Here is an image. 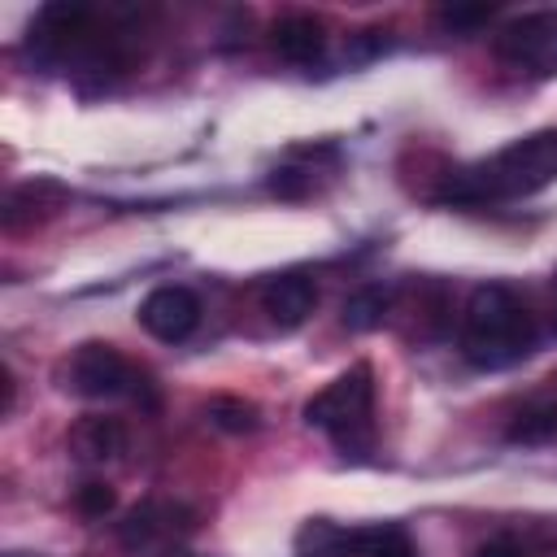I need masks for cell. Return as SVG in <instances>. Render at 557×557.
Here are the masks:
<instances>
[{"label":"cell","mask_w":557,"mask_h":557,"mask_svg":"<svg viewBox=\"0 0 557 557\" xmlns=\"http://www.w3.org/2000/svg\"><path fill=\"white\" fill-rule=\"evenodd\" d=\"M205 418H209V426H218V431H226V435H248V431H257V422H261L257 405H252V400H239V396H213V400L205 405Z\"/></svg>","instance_id":"cell-15"},{"label":"cell","mask_w":557,"mask_h":557,"mask_svg":"<svg viewBox=\"0 0 557 557\" xmlns=\"http://www.w3.org/2000/svg\"><path fill=\"white\" fill-rule=\"evenodd\" d=\"M540 344V322L505 283H483L461 309L457 348L474 370H509Z\"/></svg>","instance_id":"cell-2"},{"label":"cell","mask_w":557,"mask_h":557,"mask_svg":"<svg viewBox=\"0 0 557 557\" xmlns=\"http://www.w3.org/2000/svg\"><path fill=\"white\" fill-rule=\"evenodd\" d=\"M505 440L509 444H548V440H557V387L553 383L509 413Z\"/></svg>","instance_id":"cell-11"},{"label":"cell","mask_w":557,"mask_h":557,"mask_svg":"<svg viewBox=\"0 0 557 557\" xmlns=\"http://www.w3.org/2000/svg\"><path fill=\"white\" fill-rule=\"evenodd\" d=\"M65 387L74 396H87V400H135L144 409L157 405V387L152 379L126 361L113 344H100V339H87L70 352L65 361Z\"/></svg>","instance_id":"cell-4"},{"label":"cell","mask_w":557,"mask_h":557,"mask_svg":"<svg viewBox=\"0 0 557 557\" xmlns=\"http://www.w3.org/2000/svg\"><path fill=\"white\" fill-rule=\"evenodd\" d=\"M157 557H196V553H183V548H165V553H157Z\"/></svg>","instance_id":"cell-19"},{"label":"cell","mask_w":557,"mask_h":557,"mask_svg":"<svg viewBox=\"0 0 557 557\" xmlns=\"http://www.w3.org/2000/svg\"><path fill=\"white\" fill-rule=\"evenodd\" d=\"M305 422L318 426L344 457L374 453V370L366 361L335 374L318 396L305 400Z\"/></svg>","instance_id":"cell-3"},{"label":"cell","mask_w":557,"mask_h":557,"mask_svg":"<svg viewBox=\"0 0 557 557\" xmlns=\"http://www.w3.org/2000/svg\"><path fill=\"white\" fill-rule=\"evenodd\" d=\"M392 313V287H383V283H366V287H357L348 300H344V326L348 331H374V326H383V318Z\"/></svg>","instance_id":"cell-14"},{"label":"cell","mask_w":557,"mask_h":557,"mask_svg":"<svg viewBox=\"0 0 557 557\" xmlns=\"http://www.w3.org/2000/svg\"><path fill=\"white\" fill-rule=\"evenodd\" d=\"M492 17H496V9H492V4H448V9H440V13H435V22H440L444 30H453V35L479 30V26H487Z\"/></svg>","instance_id":"cell-16"},{"label":"cell","mask_w":557,"mask_h":557,"mask_svg":"<svg viewBox=\"0 0 557 557\" xmlns=\"http://www.w3.org/2000/svg\"><path fill=\"white\" fill-rule=\"evenodd\" d=\"M557 178V126L531 131L513 144H505L500 152H492L479 165L453 170L448 183L435 191V200L444 205H500V200H518L531 196L540 187H548Z\"/></svg>","instance_id":"cell-1"},{"label":"cell","mask_w":557,"mask_h":557,"mask_svg":"<svg viewBox=\"0 0 557 557\" xmlns=\"http://www.w3.org/2000/svg\"><path fill=\"white\" fill-rule=\"evenodd\" d=\"M74 505H78L83 518H104V513H113L117 492H113L109 483H83V487L74 492Z\"/></svg>","instance_id":"cell-17"},{"label":"cell","mask_w":557,"mask_h":557,"mask_svg":"<svg viewBox=\"0 0 557 557\" xmlns=\"http://www.w3.org/2000/svg\"><path fill=\"white\" fill-rule=\"evenodd\" d=\"M318 305V283L305 274V270H287V274H274L265 287H261V309L278 322V326H300Z\"/></svg>","instance_id":"cell-8"},{"label":"cell","mask_w":557,"mask_h":557,"mask_svg":"<svg viewBox=\"0 0 557 557\" xmlns=\"http://www.w3.org/2000/svg\"><path fill=\"white\" fill-rule=\"evenodd\" d=\"M191 527H196V518H191L187 505H174V500H139V505L117 522V544H122L126 553L157 557V553L174 548Z\"/></svg>","instance_id":"cell-6"},{"label":"cell","mask_w":557,"mask_h":557,"mask_svg":"<svg viewBox=\"0 0 557 557\" xmlns=\"http://www.w3.org/2000/svg\"><path fill=\"white\" fill-rule=\"evenodd\" d=\"M270 44H274V52H278L283 61H292V65H313V61H322V52H326L322 22L309 17V13H287L283 22H274Z\"/></svg>","instance_id":"cell-10"},{"label":"cell","mask_w":557,"mask_h":557,"mask_svg":"<svg viewBox=\"0 0 557 557\" xmlns=\"http://www.w3.org/2000/svg\"><path fill=\"white\" fill-rule=\"evenodd\" d=\"M548 383H553V387H557V379H548Z\"/></svg>","instance_id":"cell-20"},{"label":"cell","mask_w":557,"mask_h":557,"mask_svg":"<svg viewBox=\"0 0 557 557\" xmlns=\"http://www.w3.org/2000/svg\"><path fill=\"white\" fill-rule=\"evenodd\" d=\"M70 453L87 466H100V461H113L117 453H126V426L117 418H78L65 435Z\"/></svg>","instance_id":"cell-9"},{"label":"cell","mask_w":557,"mask_h":557,"mask_svg":"<svg viewBox=\"0 0 557 557\" xmlns=\"http://www.w3.org/2000/svg\"><path fill=\"white\" fill-rule=\"evenodd\" d=\"M492 52L500 65L531 74V78H557V9L509 17L492 35Z\"/></svg>","instance_id":"cell-5"},{"label":"cell","mask_w":557,"mask_h":557,"mask_svg":"<svg viewBox=\"0 0 557 557\" xmlns=\"http://www.w3.org/2000/svg\"><path fill=\"white\" fill-rule=\"evenodd\" d=\"M139 326L152 335V339H161V344H178V339H187L191 331H196V322H200V300H196V292H187V287H152L144 300H139Z\"/></svg>","instance_id":"cell-7"},{"label":"cell","mask_w":557,"mask_h":557,"mask_svg":"<svg viewBox=\"0 0 557 557\" xmlns=\"http://www.w3.org/2000/svg\"><path fill=\"white\" fill-rule=\"evenodd\" d=\"M348 553L352 557H418V548L400 522L348 527Z\"/></svg>","instance_id":"cell-13"},{"label":"cell","mask_w":557,"mask_h":557,"mask_svg":"<svg viewBox=\"0 0 557 557\" xmlns=\"http://www.w3.org/2000/svg\"><path fill=\"white\" fill-rule=\"evenodd\" d=\"M61 200H65V191H61L52 178L22 183V187H13L9 200H4V226H9V231H22L26 218H48Z\"/></svg>","instance_id":"cell-12"},{"label":"cell","mask_w":557,"mask_h":557,"mask_svg":"<svg viewBox=\"0 0 557 557\" xmlns=\"http://www.w3.org/2000/svg\"><path fill=\"white\" fill-rule=\"evenodd\" d=\"M474 557H522V544L513 535H492L487 544L474 548Z\"/></svg>","instance_id":"cell-18"}]
</instances>
